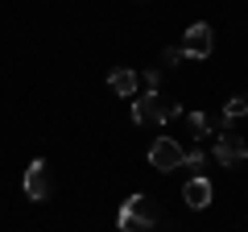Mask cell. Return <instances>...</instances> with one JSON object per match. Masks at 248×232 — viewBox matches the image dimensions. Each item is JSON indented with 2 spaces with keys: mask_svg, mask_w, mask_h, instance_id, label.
<instances>
[{
  "mask_svg": "<svg viewBox=\"0 0 248 232\" xmlns=\"http://www.w3.org/2000/svg\"><path fill=\"white\" fill-rule=\"evenodd\" d=\"M157 224V203H153L149 195H128L120 207V215H116V228L120 232H145Z\"/></svg>",
  "mask_w": 248,
  "mask_h": 232,
  "instance_id": "1",
  "label": "cell"
},
{
  "mask_svg": "<svg viewBox=\"0 0 248 232\" xmlns=\"http://www.w3.org/2000/svg\"><path fill=\"white\" fill-rule=\"evenodd\" d=\"M174 116H182V108L174 99H161L157 91H145L133 99V120L137 125H170Z\"/></svg>",
  "mask_w": 248,
  "mask_h": 232,
  "instance_id": "2",
  "label": "cell"
},
{
  "mask_svg": "<svg viewBox=\"0 0 248 232\" xmlns=\"http://www.w3.org/2000/svg\"><path fill=\"white\" fill-rule=\"evenodd\" d=\"M21 187H25V199H33V203H42V199H50V191H54L50 166H46L42 158H33V162L25 166V179H21Z\"/></svg>",
  "mask_w": 248,
  "mask_h": 232,
  "instance_id": "3",
  "label": "cell"
},
{
  "mask_svg": "<svg viewBox=\"0 0 248 232\" xmlns=\"http://www.w3.org/2000/svg\"><path fill=\"white\" fill-rule=\"evenodd\" d=\"M149 166H157V170H178V166H186V149L174 141V137H157V141L149 145Z\"/></svg>",
  "mask_w": 248,
  "mask_h": 232,
  "instance_id": "4",
  "label": "cell"
},
{
  "mask_svg": "<svg viewBox=\"0 0 248 232\" xmlns=\"http://www.w3.org/2000/svg\"><path fill=\"white\" fill-rule=\"evenodd\" d=\"M182 50H186V58H211V50H215L211 25H207V21H195V25L186 29V37H182Z\"/></svg>",
  "mask_w": 248,
  "mask_h": 232,
  "instance_id": "5",
  "label": "cell"
},
{
  "mask_svg": "<svg viewBox=\"0 0 248 232\" xmlns=\"http://www.w3.org/2000/svg\"><path fill=\"white\" fill-rule=\"evenodd\" d=\"M244 158H248V141L236 133V129L215 137V162H219V166H240Z\"/></svg>",
  "mask_w": 248,
  "mask_h": 232,
  "instance_id": "6",
  "label": "cell"
},
{
  "mask_svg": "<svg viewBox=\"0 0 248 232\" xmlns=\"http://www.w3.org/2000/svg\"><path fill=\"white\" fill-rule=\"evenodd\" d=\"M211 195H215V187H211V179H203V174H195V179L182 187V199H186V207H195V212H203V207H211Z\"/></svg>",
  "mask_w": 248,
  "mask_h": 232,
  "instance_id": "7",
  "label": "cell"
},
{
  "mask_svg": "<svg viewBox=\"0 0 248 232\" xmlns=\"http://www.w3.org/2000/svg\"><path fill=\"white\" fill-rule=\"evenodd\" d=\"M108 87H112L120 99H133V96H137V87H141V75L128 71V66H116V71L108 75Z\"/></svg>",
  "mask_w": 248,
  "mask_h": 232,
  "instance_id": "8",
  "label": "cell"
},
{
  "mask_svg": "<svg viewBox=\"0 0 248 232\" xmlns=\"http://www.w3.org/2000/svg\"><path fill=\"white\" fill-rule=\"evenodd\" d=\"M223 116H228V120H240V116H248V91L232 96L228 104H223Z\"/></svg>",
  "mask_w": 248,
  "mask_h": 232,
  "instance_id": "9",
  "label": "cell"
},
{
  "mask_svg": "<svg viewBox=\"0 0 248 232\" xmlns=\"http://www.w3.org/2000/svg\"><path fill=\"white\" fill-rule=\"evenodd\" d=\"M186 125H190V137L211 133V129H207V116H203V112H190V116H186Z\"/></svg>",
  "mask_w": 248,
  "mask_h": 232,
  "instance_id": "10",
  "label": "cell"
},
{
  "mask_svg": "<svg viewBox=\"0 0 248 232\" xmlns=\"http://www.w3.org/2000/svg\"><path fill=\"white\" fill-rule=\"evenodd\" d=\"M141 83H145V91H157V87H161V71H157V66L141 71Z\"/></svg>",
  "mask_w": 248,
  "mask_h": 232,
  "instance_id": "11",
  "label": "cell"
},
{
  "mask_svg": "<svg viewBox=\"0 0 248 232\" xmlns=\"http://www.w3.org/2000/svg\"><path fill=\"white\" fill-rule=\"evenodd\" d=\"M203 158H207V153L199 149V145H190V153H186V166H190V170H199V166H203Z\"/></svg>",
  "mask_w": 248,
  "mask_h": 232,
  "instance_id": "12",
  "label": "cell"
},
{
  "mask_svg": "<svg viewBox=\"0 0 248 232\" xmlns=\"http://www.w3.org/2000/svg\"><path fill=\"white\" fill-rule=\"evenodd\" d=\"M182 58H186V50H182V46H170V50H166V66H178Z\"/></svg>",
  "mask_w": 248,
  "mask_h": 232,
  "instance_id": "13",
  "label": "cell"
}]
</instances>
